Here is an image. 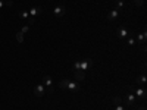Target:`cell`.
<instances>
[{"label":"cell","instance_id":"d4e9b609","mask_svg":"<svg viewBox=\"0 0 147 110\" xmlns=\"http://www.w3.org/2000/svg\"><path fill=\"white\" fill-rule=\"evenodd\" d=\"M134 44H136V40H134V38H129V40H128V46H131V47H132Z\"/></svg>","mask_w":147,"mask_h":110},{"label":"cell","instance_id":"9c48e42d","mask_svg":"<svg viewBox=\"0 0 147 110\" xmlns=\"http://www.w3.org/2000/svg\"><path fill=\"white\" fill-rule=\"evenodd\" d=\"M116 34H118V37L122 40V38H127V35H128V30L125 28V27H121L118 31H116Z\"/></svg>","mask_w":147,"mask_h":110},{"label":"cell","instance_id":"277c9868","mask_svg":"<svg viewBox=\"0 0 147 110\" xmlns=\"http://www.w3.org/2000/svg\"><path fill=\"white\" fill-rule=\"evenodd\" d=\"M43 84H44V87H47L46 91L49 94H52L53 93V81H52V78L49 76V75H44L43 76Z\"/></svg>","mask_w":147,"mask_h":110},{"label":"cell","instance_id":"ffe728a7","mask_svg":"<svg viewBox=\"0 0 147 110\" xmlns=\"http://www.w3.org/2000/svg\"><path fill=\"white\" fill-rule=\"evenodd\" d=\"M28 31H30V25H25V27H24V28L21 30V32H22V34H25V32H28Z\"/></svg>","mask_w":147,"mask_h":110},{"label":"cell","instance_id":"8fae6325","mask_svg":"<svg viewBox=\"0 0 147 110\" xmlns=\"http://www.w3.org/2000/svg\"><path fill=\"white\" fill-rule=\"evenodd\" d=\"M91 63H93V62H91L90 59H84L82 62H81V70H84V72H85V70H87V69L91 66Z\"/></svg>","mask_w":147,"mask_h":110},{"label":"cell","instance_id":"5bb4252c","mask_svg":"<svg viewBox=\"0 0 147 110\" xmlns=\"http://www.w3.org/2000/svg\"><path fill=\"white\" fill-rule=\"evenodd\" d=\"M10 6H13V2H12V0H0V9L10 7Z\"/></svg>","mask_w":147,"mask_h":110},{"label":"cell","instance_id":"8992f818","mask_svg":"<svg viewBox=\"0 0 147 110\" xmlns=\"http://www.w3.org/2000/svg\"><path fill=\"white\" fill-rule=\"evenodd\" d=\"M66 7L65 6H56L55 9H53V13H55V16H57V18H62L65 13H66Z\"/></svg>","mask_w":147,"mask_h":110},{"label":"cell","instance_id":"30bf717a","mask_svg":"<svg viewBox=\"0 0 147 110\" xmlns=\"http://www.w3.org/2000/svg\"><path fill=\"white\" fill-rule=\"evenodd\" d=\"M43 12V7H40V6H37V7H32V9H30L28 10V13H30V16H35V15H38V13H41Z\"/></svg>","mask_w":147,"mask_h":110},{"label":"cell","instance_id":"2e32d148","mask_svg":"<svg viewBox=\"0 0 147 110\" xmlns=\"http://www.w3.org/2000/svg\"><path fill=\"white\" fill-rule=\"evenodd\" d=\"M16 40H18V43H21V44L24 43V34H22L21 31L16 32Z\"/></svg>","mask_w":147,"mask_h":110},{"label":"cell","instance_id":"7c38bea8","mask_svg":"<svg viewBox=\"0 0 147 110\" xmlns=\"http://www.w3.org/2000/svg\"><path fill=\"white\" fill-rule=\"evenodd\" d=\"M74 78L78 79V81H84V79H85V72H84V70H75V73H74Z\"/></svg>","mask_w":147,"mask_h":110},{"label":"cell","instance_id":"ac0fdd59","mask_svg":"<svg viewBox=\"0 0 147 110\" xmlns=\"http://www.w3.org/2000/svg\"><path fill=\"white\" fill-rule=\"evenodd\" d=\"M113 103H115V104H121V103H122V99H121V97H118V95H115V97H113Z\"/></svg>","mask_w":147,"mask_h":110},{"label":"cell","instance_id":"6da1fadb","mask_svg":"<svg viewBox=\"0 0 147 110\" xmlns=\"http://www.w3.org/2000/svg\"><path fill=\"white\" fill-rule=\"evenodd\" d=\"M59 88H63V90H71L74 93H77L78 91V84L77 82H74V81H69V79H62V81H59Z\"/></svg>","mask_w":147,"mask_h":110},{"label":"cell","instance_id":"4fadbf2b","mask_svg":"<svg viewBox=\"0 0 147 110\" xmlns=\"http://www.w3.org/2000/svg\"><path fill=\"white\" fill-rule=\"evenodd\" d=\"M136 40H137L138 43H141V44H144V43H146V28L143 30V32H141V34H137Z\"/></svg>","mask_w":147,"mask_h":110},{"label":"cell","instance_id":"e0dca14e","mask_svg":"<svg viewBox=\"0 0 147 110\" xmlns=\"http://www.w3.org/2000/svg\"><path fill=\"white\" fill-rule=\"evenodd\" d=\"M74 69H75V70H81V62H80V60H77V62L74 63Z\"/></svg>","mask_w":147,"mask_h":110},{"label":"cell","instance_id":"d6986e66","mask_svg":"<svg viewBox=\"0 0 147 110\" xmlns=\"http://www.w3.org/2000/svg\"><path fill=\"white\" fill-rule=\"evenodd\" d=\"M134 2H136V6H137V7H141L143 3H144V0H134Z\"/></svg>","mask_w":147,"mask_h":110},{"label":"cell","instance_id":"44dd1931","mask_svg":"<svg viewBox=\"0 0 147 110\" xmlns=\"http://www.w3.org/2000/svg\"><path fill=\"white\" fill-rule=\"evenodd\" d=\"M118 2V9H124V2L122 0H116Z\"/></svg>","mask_w":147,"mask_h":110},{"label":"cell","instance_id":"3957f363","mask_svg":"<svg viewBox=\"0 0 147 110\" xmlns=\"http://www.w3.org/2000/svg\"><path fill=\"white\" fill-rule=\"evenodd\" d=\"M124 101L127 103V106L128 107H132V109H137L138 107V104H137V99H136V95H134L132 93H127V95H125V99H124Z\"/></svg>","mask_w":147,"mask_h":110},{"label":"cell","instance_id":"7402d4cb","mask_svg":"<svg viewBox=\"0 0 147 110\" xmlns=\"http://www.w3.org/2000/svg\"><path fill=\"white\" fill-rule=\"evenodd\" d=\"M34 23H35V19H34L32 16H30V19H28V25L31 27V25H34Z\"/></svg>","mask_w":147,"mask_h":110},{"label":"cell","instance_id":"5b68a950","mask_svg":"<svg viewBox=\"0 0 147 110\" xmlns=\"http://www.w3.org/2000/svg\"><path fill=\"white\" fill-rule=\"evenodd\" d=\"M46 93V87H44V84H38L37 87L34 88V95L35 97H43Z\"/></svg>","mask_w":147,"mask_h":110},{"label":"cell","instance_id":"603a6c76","mask_svg":"<svg viewBox=\"0 0 147 110\" xmlns=\"http://www.w3.org/2000/svg\"><path fill=\"white\" fill-rule=\"evenodd\" d=\"M136 110H146V103H141V104H140Z\"/></svg>","mask_w":147,"mask_h":110},{"label":"cell","instance_id":"7a4b0ae2","mask_svg":"<svg viewBox=\"0 0 147 110\" xmlns=\"http://www.w3.org/2000/svg\"><path fill=\"white\" fill-rule=\"evenodd\" d=\"M128 91L129 93H132L136 97H138V99L141 100V103H146V99H147V93H146V90L144 88H134V87H128Z\"/></svg>","mask_w":147,"mask_h":110},{"label":"cell","instance_id":"cb8c5ba5","mask_svg":"<svg viewBox=\"0 0 147 110\" xmlns=\"http://www.w3.org/2000/svg\"><path fill=\"white\" fill-rule=\"evenodd\" d=\"M115 110H125V109L122 107V103H121V104H115Z\"/></svg>","mask_w":147,"mask_h":110},{"label":"cell","instance_id":"9a60e30c","mask_svg":"<svg viewBox=\"0 0 147 110\" xmlns=\"http://www.w3.org/2000/svg\"><path fill=\"white\" fill-rule=\"evenodd\" d=\"M19 18L24 19V21H28L30 19V13L28 12H19Z\"/></svg>","mask_w":147,"mask_h":110},{"label":"cell","instance_id":"ba28073f","mask_svg":"<svg viewBox=\"0 0 147 110\" xmlns=\"http://www.w3.org/2000/svg\"><path fill=\"white\" fill-rule=\"evenodd\" d=\"M118 16H119V9H118V7H115V9L110 10V13L107 15V21H115Z\"/></svg>","mask_w":147,"mask_h":110},{"label":"cell","instance_id":"52a82bcc","mask_svg":"<svg viewBox=\"0 0 147 110\" xmlns=\"http://www.w3.org/2000/svg\"><path fill=\"white\" fill-rule=\"evenodd\" d=\"M136 81H137L138 85H144V84L147 82V78H146V66H144V65H143V68H141V75H140Z\"/></svg>","mask_w":147,"mask_h":110}]
</instances>
